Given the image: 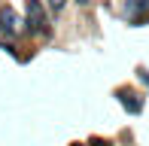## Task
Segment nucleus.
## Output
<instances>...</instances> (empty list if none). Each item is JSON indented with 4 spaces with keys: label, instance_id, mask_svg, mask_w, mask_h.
<instances>
[{
    "label": "nucleus",
    "instance_id": "obj_7",
    "mask_svg": "<svg viewBox=\"0 0 149 146\" xmlns=\"http://www.w3.org/2000/svg\"><path fill=\"white\" fill-rule=\"evenodd\" d=\"M79 3H88V0H79Z\"/></svg>",
    "mask_w": 149,
    "mask_h": 146
},
{
    "label": "nucleus",
    "instance_id": "obj_1",
    "mask_svg": "<svg viewBox=\"0 0 149 146\" xmlns=\"http://www.w3.org/2000/svg\"><path fill=\"white\" fill-rule=\"evenodd\" d=\"M24 12H28V31L31 34H43L46 31V12L40 0H28L24 3Z\"/></svg>",
    "mask_w": 149,
    "mask_h": 146
},
{
    "label": "nucleus",
    "instance_id": "obj_4",
    "mask_svg": "<svg viewBox=\"0 0 149 146\" xmlns=\"http://www.w3.org/2000/svg\"><path fill=\"white\" fill-rule=\"evenodd\" d=\"M122 95V104H125V110H131V113H140L143 110V101H140L134 91H119Z\"/></svg>",
    "mask_w": 149,
    "mask_h": 146
},
{
    "label": "nucleus",
    "instance_id": "obj_5",
    "mask_svg": "<svg viewBox=\"0 0 149 146\" xmlns=\"http://www.w3.org/2000/svg\"><path fill=\"white\" fill-rule=\"evenodd\" d=\"M64 3H67V0H46V6H49L52 12H61V9H64Z\"/></svg>",
    "mask_w": 149,
    "mask_h": 146
},
{
    "label": "nucleus",
    "instance_id": "obj_3",
    "mask_svg": "<svg viewBox=\"0 0 149 146\" xmlns=\"http://www.w3.org/2000/svg\"><path fill=\"white\" fill-rule=\"evenodd\" d=\"M125 12L128 15H143V12H149V0H125Z\"/></svg>",
    "mask_w": 149,
    "mask_h": 146
},
{
    "label": "nucleus",
    "instance_id": "obj_2",
    "mask_svg": "<svg viewBox=\"0 0 149 146\" xmlns=\"http://www.w3.org/2000/svg\"><path fill=\"white\" fill-rule=\"evenodd\" d=\"M0 28H3V34H18V15L9 9V6H3L0 9Z\"/></svg>",
    "mask_w": 149,
    "mask_h": 146
},
{
    "label": "nucleus",
    "instance_id": "obj_6",
    "mask_svg": "<svg viewBox=\"0 0 149 146\" xmlns=\"http://www.w3.org/2000/svg\"><path fill=\"white\" fill-rule=\"evenodd\" d=\"M91 146H107V143H100V140H94V143H91Z\"/></svg>",
    "mask_w": 149,
    "mask_h": 146
},
{
    "label": "nucleus",
    "instance_id": "obj_8",
    "mask_svg": "<svg viewBox=\"0 0 149 146\" xmlns=\"http://www.w3.org/2000/svg\"><path fill=\"white\" fill-rule=\"evenodd\" d=\"M0 34H3V28H0Z\"/></svg>",
    "mask_w": 149,
    "mask_h": 146
}]
</instances>
